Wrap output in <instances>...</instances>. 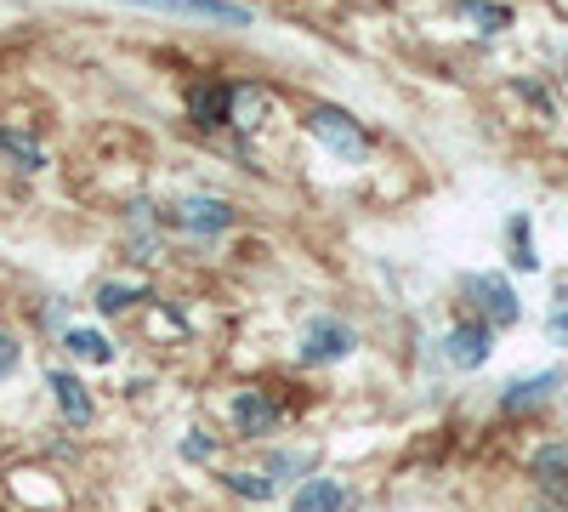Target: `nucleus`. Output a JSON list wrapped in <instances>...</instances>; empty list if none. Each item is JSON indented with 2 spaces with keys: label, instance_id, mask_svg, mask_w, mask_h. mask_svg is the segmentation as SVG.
Masks as SVG:
<instances>
[{
  "label": "nucleus",
  "instance_id": "obj_1",
  "mask_svg": "<svg viewBox=\"0 0 568 512\" xmlns=\"http://www.w3.org/2000/svg\"><path fill=\"white\" fill-rule=\"evenodd\" d=\"M313 137L329 149V154H342V160H364L369 154V137L358 131V120L353 114H342V109H313Z\"/></svg>",
  "mask_w": 568,
  "mask_h": 512
},
{
  "label": "nucleus",
  "instance_id": "obj_2",
  "mask_svg": "<svg viewBox=\"0 0 568 512\" xmlns=\"http://www.w3.org/2000/svg\"><path fill=\"white\" fill-rule=\"evenodd\" d=\"M358 348V337L347 331L342 319H313L307 324V342H302V359L307 364H336V359H347Z\"/></svg>",
  "mask_w": 568,
  "mask_h": 512
},
{
  "label": "nucleus",
  "instance_id": "obj_3",
  "mask_svg": "<svg viewBox=\"0 0 568 512\" xmlns=\"http://www.w3.org/2000/svg\"><path fill=\"white\" fill-rule=\"evenodd\" d=\"M466 291L478 297V308H484V324H495V331H500V324H517V313H524V308H517V291L506 285L500 273H478Z\"/></svg>",
  "mask_w": 568,
  "mask_h": 512
},
{
  "label": "nucleus",
  "instance_id": "obj_4",
  "mask_svg": "<svg viewBox=\"0 0 568 512\" xmlns=\"http://www.w3.org/2000/svg\"><path fill=\"white\" fill-rule=\"evenodd\" d=\"M444 348H449V364H455V370H478V364H489L495 324H455Z\"/></svg>",
  "mask_w": 568,
  "mask_h": 512
},
{
  "label": "nucleus",
  "instance_id": "obj_5",
  "mask_svg": "<svg viewBox=\"0 0 568 512\" xmlns=\"http://www.w3.org/2000/svg\"><path fill=\"white\" fill-rule=\"evenodd\" d=\"M233 422H240V433H251V439H256V433H273V428H278V404L251 388V393L233 399Z\"/></svg>",
  "mask_w": 568,
  "mask_h": 512
},
{
  "label": "nucleus",
  "instance_id": "obj_6",
  "mask_svg": "<svg viewBox=\"0 0 568 512\" xmlns=\"http://www.w3.org/2000/svg\"><path fill=\"white\" fill-rule=\"evenodd\" d=\"M187 114L200 126H227L233 120V91L227 86H194L187 91Z\"/></svg>",
  "mask_w": 568,
  "mask_h": 512
},
{
  "label": "nucleus",
  "instance_id": "obj_7",
  "mask_svg": "<svg viewBox=\"0 0 568 512\" xmlns=\"http://www.w3.org/2000/svg\"><path fill=\"white\" fill-rule=\"evenodd\" d=\"M347 506V484H336V479H307V484H296V501H291V512H342Z\"/></svg>",
  "mask_w": 568,
  "mask_h": 512
},
{
  "label": "nucleus",
  "instance_id": "obj_8",
  "mask_svg": "<svg viewBox=\"0 0 568 512\" xmlns=\"http://www.w3.org/2000/svg\"><path fill=\"white\" fill-rule=\"evenodd\" d=\"M535 479L546 484V495H551L557 506H568V444H546V450L535 455Z\"/></svg>",
  "mask_w": 568,
  "mask_h": 512
},
{
  "label": "nucleus",
  "instance_id": "obj_9",
  "mask_svg": "<svg viewBox=\"0 0 568 512\" xmlns=\"http://www.w3.org/2000/svg\"><path fill=\"white\" fill-rule=\"evenodd\" d=\"M182 228H194V234H222V228H233V205L227 200H187L176 211Z\"/></svg>",
  "mask_w": 568,
  "mask_h": 512
},
{
  "label": "nucleus",
  "instance_id": "obj_10",
  "mask_svg": "<svg viewBox=\"0 0 568 512\" xmlns=\"http://www.w3.org/2000/svg\"><path fill=\"white\" fill-rule=\"evenodd\" d=\"M557 388H562V377H557V370H540V377L511 382V388L500 393V404H506V410H535V404H546Z\"/></svg>",
  "mask_w": 568,
  "mask_h": 512
},
{
  "label": "nucleus",
  "instance_id": "obj_11",
  "mask_svg": "<svg viewBox=\"0 0 568 512\" xmlns=\"http://www.w3.org/2000/svg\"><path fill=\"white\" fill-rule=\"evenodd\" d=\"M52 393H58V410L69 415L74 428H85V422H91V399H85V388L69 377V370H52Z\"/></svg>",
  "mask_w": 568,
  "mask_h": 512
},
{
  "label": "nucleus",
  "instance_id": "obj_12",
  "mask_svg": "<svg viewBox=\"0 0 568 512\" xmlns=\"http://www.w3.org/2000/svg\"><path fill=\"white\" fill-rule=\"evenodd\" d=\"M0 154H7V160H18L23 171H40V165H45L40 143H34L29 131H18V126H7V131H0Z\"/></svg>",
  "mask_w": 568,
  "mask_h": 512
},
{
  "label": "nucleus",
  "instance_id": "obj_13",
  "mask_svg": "<svg viewBox=\"0 0 568 512\" xmlns=\"http://www.w3.org/2000/svg\"><path fill=\"white\" fill-rule=\"evenodd\" d=\"M63 348H69L74 359H85V364H109V359H114V348H109L98 331H69V337H63Z\"/></svg>",
  "mask_w": 568,
  "mask_h": 512
},
{
  "label": "nucleus",
  "instance_id": "obj_14",
  "mask_svg": "<svg viewBox=\"0 0 568 512\" xmlns=\"http://www.w3.org/2000/svg\"><path fill=\"white\" fill-rule=\"evenodd\" d=\"M313 468H318V450H284V455H273L278 479H307Z\"/></svg>",
  "mask_w": 568,
  "mask_h": 512
},
{
  "label": "nucleus",
  "instance_id": "obj_15",
  "mask_svg": "<svg viewBox=\"0 0 568 512\" xmlns=\"http://www.w3.org/2000/svg\"><path fill=\"white\" fill-rule=\"evenodd\" d=\"M511 262L524 268V273H535V268H540V257H535V245H529V222H524V217L511 222Z\"/></svg>",
  "mask_w": 568,
  "mask_h": 512
},
{
  "label": "nucleus",
  "instance_id": "obj_16",
  "mask_svg": "<svg viewBox=\"0 0 568 512\" xmlns=\"http://www.w3.org/2000/svg\"><path fill=\"white\" fill-rule=\"evenodd\" d=\"M262 109H267L262 91H233V126H256Z\"/></svg>",
  "mask_w": 568,
  "mask_h": 512
},
{
  "label": "nucleus",
  "instance_id": "obj_17",
  "mask_svg": "<svg viewBox=\"0 0 568 512\" xmlns=\"http://www.w3.org/2000/svg\"><path fill=\"white\" fill-rule=\"evenodd\" d=\"M131 302H142V285H103L98 291V308L103 313H125Z\"/></svg>",
  "mask_w": 568,
  "mask_h": 512
},
{
  "label": "nucleus",
  "instance_id": "obj_18",
  "mask_svg": "<svg viewBox=\"0 0 568 512\" xmlns=\"http://www.w3.org/2000/svg\"><path fill=\"white\" fill-rule=\"evenodd\" d=\"M227 490L233 495H251V501H273V484L256 479V473H227Z\"/></svg>",
  "mask_w": 568,
  "mask_h": 512
},
{
  "label": "nucleus",
  "instance_id": "obj_19",
  "mask_svg": "<svg viewBox=\"0 0 568 512\" xmlns=\"http://www.w3.org/2000/svg\"><path fill=\"white\" fill-rule=\"evenodd\" d=\"M466 18H471V23H484V29H506V23H511V12H506V7H489V0H471Z\"/></svg>",
  "mask_w": 568,
  "mask_h": 512
},
{
  "label": "nucleus",
  "instance_id": "obj_20",
  "mask_svg": "<svg viewBox=\"0 0 568 512\" xmlns=\"http://www.w3.org/2000/svg\"><path fill=\"white\" fill-rule=\"evenodd\" d=\"M182 455H187V461H211V455H216L211 433H187V439H182Z\"/></svg>",
  "mask_w": 568,
  "mask_h": 512
},
{
  "label": "nucleus",
  "instance_id": "obj_21",
  "mask_svg": "<svg viewBox=\"0 0 568 512\" xmlns=\"http://www.w3.org/2000/svg\"><path fill=\"white\" fill-rule=\"evenodd\" d=\"M18 364V342L7 337V331H0V377H7V370Z\"/></svg>",
  "mask_w": 568,
  "mask_h": 512
},
{
  "label": "nucleus",
  "instance_id": "obj_22",
  "mask_svg": "<svg viewBox=\"0 0 568 512\" xmlns=\"http://www.w3.org/2000/svg\"><path fill=\"white\" fill-rule=\"evenodd\" d=\"M546 331H551V337L568 348V313H551V324H546Z\"/></svg>",
  "mask_w": 568,
  "mask_h": 512
}]
</instances>
